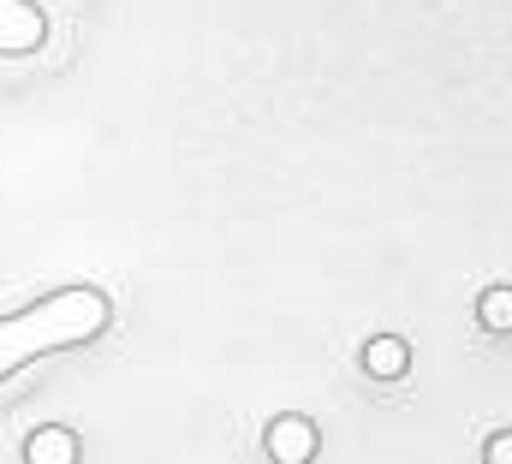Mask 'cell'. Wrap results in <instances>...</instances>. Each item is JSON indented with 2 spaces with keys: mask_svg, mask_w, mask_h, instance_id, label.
I'll use <instances>...</instances> for the list:
<instances>
[{
  "mask_svg": "<svg viewBox=\"0 0 512 464\" xmlns=\"http://www.w3.org/2000/svg\"><path fill=\"white\" fill-rule=\"evenodd\" d=\"M262 453L268 464H316L322 459V429L304 411H274L262 423Z\"/></svg>",
  "mask_w": 512,
  "mask_h": 464,
  "instance_id": "cell-1",
  "label": "cell"
},
{
  "mask_svg": "<svg viewBox=\"0 0 512 464\" xmlns=\"http://www.w3.org/2000/svg\"><path fill=\"white\" fill-rule=\"evenodd\" d=\"M358 369L370 381H405L411 375V340L405 334H370L358 346Z\"/></svg>",
  "mask_w": 512,
  "mask_h": 464,
  "instance_id": "cell-2",
  "label": "cell"
},
{
  "mask_svg": "<svg viewBox=\"0 0 512 464\" xmlns=\"http://www.w3.org/2000/svg\"><path fill=\"white\" fill-rule=\"evenodd\" d=\"M24 464H84V441L66 429V423H42L24 447H18Z\"/></svg>",
  "mask_w": 512,
  "mask_h": 464,
  "instance_id": "cell-3",
  "label": "cell"
},
{
  "mask_svg": "<svg viewBox=\"0 0 512 464\" xmlns=\"http://www.w3.org/2000/svg\"><path fill=\"white\" fill-rule=\"evenodd\" d=\"M507 298H512V286H507V280H495V286H489V292H483V298H477V322H483V328H495V334H501V340H507V334H512Z\"/></svg>",
  "mask_w": 512,
  "mask_h": 464,
  "instance_id": "cell-4",
  "label": "cell"
}]
</instances>
